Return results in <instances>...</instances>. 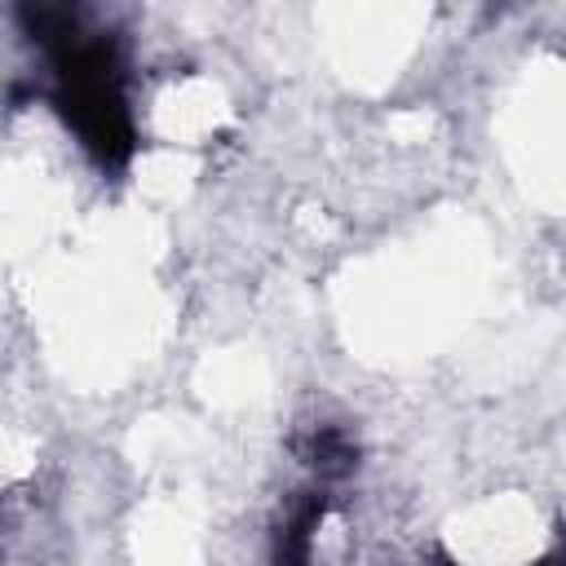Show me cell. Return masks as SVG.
I'll return each instance as SVG.
<instances>
[{
  "label": "cell",
  "mask_w": 566,
  "mask_h": 566,
  "mask_svg": "<svg viewBox=\"0 0 566 566\" xmlns=\"http://www.w3.org/2000/svg\"><path fill=\"white\" fill-rule=\"evenodd\" d=\"M57 106L84 150L102 168H119L133 155V115L119 84V62L106 44H71L57 57Z\"/></svg>",
  "instance_id": "1"
}]
</instances>
